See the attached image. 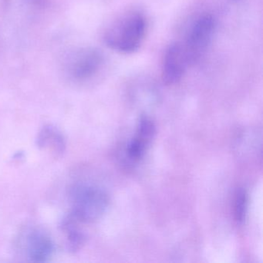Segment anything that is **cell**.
Segmentation results:
<instances>
[{"label": "cell", "mask_w": 263, "mask_h": 263, "mask_svg": "<svg viewBox=\"0 0 263 263\" xmlns=\"http://www.w3.org/2000/svg\"><path fill=\"white\" fill-rule=\"evenodd\" d=\"M70 215L83 224L95 222L105 214L110 202L108 194L101 186L76 181L68 189Z\"/></svg>", "instance_id": "1"}, {"label": "cell", "mask_w": 263, "mask_h": 263, "mask_svg": "<svg viewBox=\"0 0 263 263\" xmlns=\"http://www.w3.org/2000/svg\"><path fill=\"white\" fill-rule=\"evenodd\" d=\"M147 21L139 12H130L112 23L104 33L106 45L121 53H132L141 47L147 33Z\"/></svg>", "instance_id": "2"}, {"label": "cell", "mask_w": 263, "mask_h": 263, "mask_svg": "<svg viewBox=\"0 0 263 263\" xmlns=\"http://www.w3.org/2000/svg\"><path fill=\"white\" fill-rule=\"evenodd\" d=\"M104 58L95 48H82L72 53L65 63L67 76L78 82H86L96 77L104 67Z\"/></svg>", "instance_id": "3"}, {"label": "cell", "mask_w": 263, "mask_h": 263, "mask_svg": "<svg viewBox=\"0 0 263 263\" xmlns=\"http://www.w3.org/2000/svg\"><path fill=\"white\" fill-rule=\"evenodd\" d=\"M215 27V19L210 14L202 15L194 23L182 43L190 65L198 62L205 53L212 42Z\"/></svg>", "instance_id": "4"}, {"label": "cell", "mask_w": 263, "mask_h": 263, "mask_svg": "<svg viewBox=\"0 0 263 263\" xmlns=\"http://www.w3.org/2000/svg\"><path fill=\"white\" fill-rule=\"evenodd\" d=\"M21 245L27 258L33 262H45L54 252V244L50 235L39 228L26 229L21 235Z\"/></svg>", "instance_id": "5"}, {"label": "cell", "mask_w": 263, "mask_h": 263, "mask_svg": "<svg viewBox=\"0 0 263 263\" xmlns=\"http://www.w3.org/2000/svg\"><path fill=\"white\" fill-rule=\"evenodd\" d=\"M189 64L184 46L181 42L170 44L164 53L161 76L166 85H173L181 81Z\"/></svg>", "instance_id": "6"}, {"label": "cell", "mask_w": 263, "mask_h": 263, "mask_svg": "<svg viewBox=\"0 0 263 263\" xmlns=\"http://www.w3.org/2000/svg\"><path fill=\"white\" fill-rule=\"evenodd\" d=\"M38 147L53 157L62 155L65 151L66 142L64 135L56 127L47 125L38 134L36 139Z\"/></svg>", "instance_id": "7"}, {"label": "cell", "mask_w": 263, "mask_h": 263, "mask_svg": "<svg viewBox=\"0 0 263 263\" xmlns=\"http://www.w3.org/2000/svg\"><path fill=\"white\" fill-rule=\"evenodd\" d=\"M79 224L81 223L69 215L65 219L63 220L61 224L62 231L67 237V246L73 252L79 250L85 242V235L80 229Z\"/></svg>", "instance_id": "8"}, {"label": "cell", "mask_w": 263, "mask_h": 263, "mask_svg": "<svg viewBox=\"0 0 263 263\" xmlns=\"http://www.w3.org/2000/svg\"><path fill=\"white\" fill-rule=\"evenodd\" d=\"M234 202V216L238 224L246 221L248 209V195L243 189H238L235 192Z\"/></svg>", "instance_id": "9"}, {"label": "cell", "mask_w": 263, "mask_h": 263, "mask_svg": "<svg viewBox=\"0 0 263 263\" xmlns=\"http://www.w3.org/2000/svg\"><path fill=\"white\" fill-rule=\"evenodd\" d=\"M149 144L150 143L136 135L127 147V153L130 159L135 161H139L145 155Z\"/></svg>", "instance_id": "10"}, {"label": "cell", "mask_w": 263, "mask_h": 263, "mask_svg": "<svg viewBox=\"0 0 263 263\" xmlns=\"http://www.w3.org/2000/svg\"><path fill=\"white\" fill-rule=\"evenodd\" d=\"M155 132L156 128L153 121L147 117H142L138 122L136 135L151 142L155 136Z\"/></svg>", "instance_id": "11"}]
</instances>
